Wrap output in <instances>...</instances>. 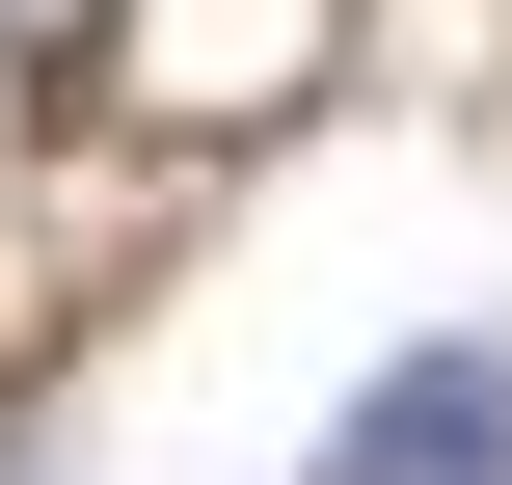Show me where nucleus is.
<instances>
[{
    "instance_id": "obj_1",
    "label": "nucleus",
    "mask_w": 512,
    "mask_h": 485,
    "mask_svg": "<svg viewBox=\"0 0 512 485\" xmlns=\"http://www.w3.org/2000/svg\"><path fill=\"white\" fill-rule=\"evenodd\" d=\"M108 81H135L162 135H216V108H297V81H324V0H108Z\"/></svg>"
},
{
    "instance_id": "obj_2",
    "label": "nucleus",
    "mask_w": 512,
    "mask_h": 485,
    "mask_svg": "<svg viewBox=\"0 0 512 485\" xmlns=\"http://www.w3.org/2000/svg\"><path fill=\"white\" fill-rule=\"evenodd\" d=\"M324 485H512V351H405V378L324 432Z\"/></svg>"
},
{
    "instance_id": "obj_3",
    "label": "nucleus",
    "mask_w": 512,
    "mask_h": 485,
    "mask_svg": "<svg viewBox=\"0 0 512 485\" xmlns=\"http://www.w3.org/2000/svg\"><path fill=\"white\" fill-rule=\"evenodd\" d=\"M81 27H108V0H0V54H81Z\"/></svg>"
}]
</instances>
